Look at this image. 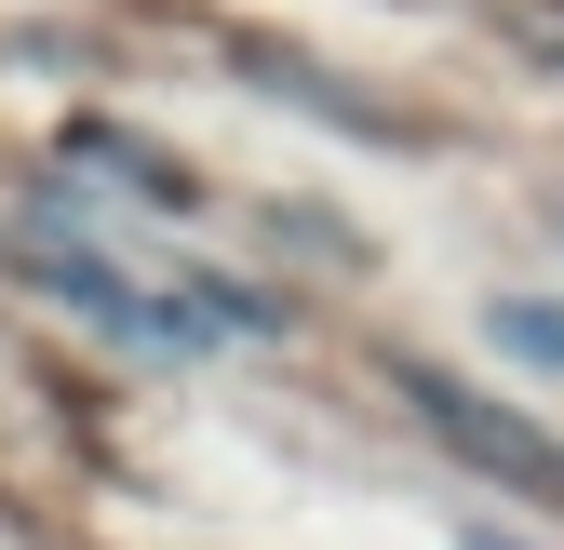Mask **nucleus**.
Returning a JSON list of instances; mask_svg holds the SVG:
<instances>
[{
  "label": "nucleus",
  "mask_w": 564,
  "mask_h": 550,
  "mask_svg": "<svg viewBox=\"0 0 564 550\" xmlns=\"http://www.w3.org/2000/svg\"><path fill=\"white\" fill-rule=\"evenodd\" d=\"M403 403H416V430H431L444 457L484 470V484H511V497H564V443H551L538 417H511V403H484V389H457V376H431V363H403Z\"/></svg>",
  "instance_id": "1"
},
{
  "label": "nucleus",
  "mask_w": 564,
  "mask_h": 550,
  "mask_svg": "<svg viewBox=\"0 0 564 550\" xmlns=\"http://www.w3.org/2000/svg\"><path fill=\"white\" fill-rule=\"evenodd\" d=\"M484 350H498L511 376L564 389V296H484Z\"/></svg>",
  "instance_id": "2"
}]
</instances>
